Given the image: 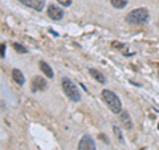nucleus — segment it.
I'll return each instance as SVG.
<instances>
[{
  "label": "nucleus",
  "mask_w": 159,
  "mask_h": 150,
  "mask_svg": "<svg viewBox=\"0 0 159 150\" xmlns=\"http://www.w3.org/2000/svg\"><path fill=\"white\" fill-rule=\"evenodd\" d=\"M113 130H114V134H116V137L118 138V141H119V142H123V137H122V133H121V130H119V128H118V126H114Z\"/></svg>",
  "instance_id": "4468645a"
},
{
  "label": "nucleus",
  "mask_w": 159,
  "mask_h": 150,
  "mask_svg": "<svg viewBox=\"0 0 159 150\" xmlns=\"http://www.w3.org/2000/svg\"><path fill=\"white\" fill-rule=\"evenodd\" d=\"M19 2L24 6L34 9V11H43L44 6H45V0H19Z\"/></svg>",
  "instance_id": "423d86ee"
},
{
  "label": "nucleus",
  "mask_w": 159,
  "mask_h": 150,
  "mask_svg": "<svg viewBox=\"0 0 159 150\" xmlns=\"http://www.w3.org/2000/svg\"><path fill=\"white\" fill-rule=\"evenodd\" d=\"M48 16L51 17L52 20H61L64 17V11L61 8H58L57 6H54V4H51V6H48Z\"/></svg>",
  "instance_id": "0eeeda50"
},
{
  "label": "nucleus",
  "mask_w": 159,
  "mask_h": 150,
  "mask_svg": "<svg viewBox=\"0 0 159 150\" xmlns=\"http://www.w3.org/2000/svg\"><path fill=\"white\" fill-rule=\"evenodd\" d=\"M89 73H90V76H92L94 80H97L99 84H105V82H106L105 76H103V74L99 72V71H97V69H94V68L89 69Z\"/></svg>",
  "instance_id": "9b49d317"
},
{
  "label": "nucleus",
  "mask_w": 159,
  "mask_h": 150,
  "mask_svg": "<svg viewBox=\"0 0 159 150\" xmlns=\"http://www.w3.org/2000/svg\"><path fill=\"white\" fill-rule=\"evenodd\" d=\"M110 3H111V6H113L114 8L122 9V8H125V7L127 6L129 0H110Z\"/></svg>",
  "instance_id": "f8f14e48"
},
{
  "label": "nucleus",
  "mask_w": 159,
  "mask_h": 150,
  "mask_svg": "<svg viewBox=\"0 0 159 150\" xmlns=\"http://www.w3.org/2000/svg\"><path fill=\"white\" fill-rule=\"evenodd\" d=\"M148 11L146 8H137L131 11L130 13H127L126 16V21L129 24H133V26H142V24H146L148 21Z\"/></svg>",
  "instance_id": "f03ea898"
},
{
  "label": "nucleus",
  "mask_w": 159,
  "mask_h": 150,
  "mask_svg": "<svg viewBox=\"0 0 159 150\" xmlns=\"http://www.w3.org/2000/svg\"><path fill=\"white\" fill-rule=\"evenodd\" d=\"M39 67H40V71H41L45 76L48 77V78H53V76H54V73H53V69L51 68V65L49 64H47L45 61H40L39 63Z\"/></svg>",
  "instance_id": "6e6552de"
},
{
  "label": "nucleus",
  "mask_w": 159,
  "mask_h": 150,
  "mask_svg": "<svg viewBox=\"0 0 159 150\" xmlns=\"http://www.w3.org/2000/svg\"><path fill=\"white\" fill-rule=\"evenodd\" d=\"M78 150H97L96 143H94L93 138L89 136V134H85L78 142Z\"/></svg>",
  "instance_id": "39448f33"
},
{
  "label": "nucleus",
  "mask_w": 159,
  "mask_h": 150,
  "mask_svg": "<svg viewBox=\"0 0 159 150\" xmlns=\"http://www.w3.org/2000/svg\"><path fill=\"white\" fill-rule=\"evenodd\" d=\"M58 3L61 4L62 7H69L72 4V0H58Z\"/></svg>",
  "instance_id": "dca6fc26"
},
{
  "label": "nucleus",
  "mask_w": 159,
  "mask_h": 150,
  "mask_svg": "<svg viewBox=\"0 0 159 150\" xmlns=\"http://www.w3.org/2000/svg\"><path fill=\"white\" fill-rule=\"evenodd\" d=\"M61 87H62L64 93L66 94V97L69 100H72L73 102H78L80 100H81V94H80L78 89H77V85H74V82L69 77H62Z\"/></svg>",
  "instance_id": "7ed1b4c3"
},
{
  "label": "nucleus",
  "mask_w": 159,
  "mask_h": 150,
  "mask_svg": "<svg viewBox=\"0 0 159 150\" xmlns=\"http://www.w3.org/2000/svg\"><path fill=\"white\" fill-rule=\"evenodd\" d=\"M31 89H32V92H44L47 89L48 87V84L45 81V78H43L41 76H36V77H33L32 78V82H31Z\"/></svg>",
  "instance_id": "20e7f679"
},
{
  "label": "nucleus",
  "mask_w": 159,
  "mask_h": 150,
  "mask_svg": "<svg viewBox=\"0 0 159 150\" xmlns=\"http://www.w3.org/2000/svg\"><path fill=\"white\" fill-rule=\"evenodd\" d=\"M6 56V44H0V59H3Z\"/></svg>",
  "instance_id": "2eb2a0df"
},
{
  "label": "nucleus",
  "mask_w": 159,
  "mask_h": 150,
  "mask_svg": "<svg viewBox=\"0 0 159 150\" xmlns=\"http://www.w3.org/2000/svg\"><path fill=\"white\" fill-rule=\"evenodd\" d=\"M101 97L103 100V102L107 105V108L110 109L113 113L119 114L122 112V104H121V100L118 98V96L114 92L109 91V89H103L101 92Z\"/></svg>",
  "instance_id": "f257e3e1"
},
{
  "label": "nucleus",
  "mask_w": 159,
  "mask_h": 150,
  "mask_svg": "<svg viewBox=\"0 0 159 150\" xmlns=\"http://www.w3.org/2000/svg\"><path fill=\"white\" fill-rule=\"evenodd\" d=\"M119 120H121L122 125L127 129V130H130V129L133 128V121H131V118H130V116H129V113L126 110L121 113V117H119Z\"/></svg>",
  "instance_id": "9d476101"
},
{
  "label": "nucleus",
  "mask_w": 159,
  "mask_h": 150,
  "mask_svg": "<svg viewBox=\"0 0 159 150\" xmlns=\"http://www.w3.org/2000/svg\"><path fill=\"white\" fill-rule=\"evenodd\" d=\"M12 47H13L15 51H16L17 53H20V54L28 53V49L24 47V45H21V44H19V43H13V44H12Z\"/></svg>",
  "instance_id": "ddd939ff"
},
{
  "label": "nucleus",
  "mask_w": 159,
  "mask_h": 150,
  "mask_svg": "<svg viewBox=\"0 0 159 150\" xmlns=\"http://www.w3.org/2000/svg\"><path fill=\"white\" fill-rule=\"evenodd\" d=\"M12 78L17 85H24L25 84V77H24L23 72L20 69H13L12 71Z\"/></svg>",
  "instance_id": "1a4fd4ad"
},
{
  "label": "nucleus",
  "mask_w": 159,
  "mask_h": 150,
  "mask_svg": "<svg viewBox=\"0 0 159 150\" xmlns=\"http://www.w3.org/2000/svg\"><path fill=\"white\" fill-rule=\"evenodd\" d=\"M158 128H159V125H158Z\"/></svg>",
  "instance_id": "f3484780"
}]
</instances>
